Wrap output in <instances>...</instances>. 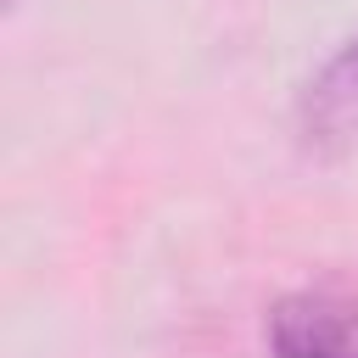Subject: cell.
Instances as JSON below:
<instances>
[{
  "mask_svg": "<svg viewBox=\"0 0 358 358\" xmlns=\"http://www.w3.org/2000/svg\"><path fill=\"white\" fill-rule=\"evenodd\" d=\"M268 358H358V291H291L263 319Z\"/></svg>",
  "mask_w": 358,
  "mask_h": 358,
  "instance_id": "6da1fadb",
  "label": "cell"
},
{
  "mask_svg": "<svg viewBox=\"0 0 358 358\" xmlns=\"http://www.w3.org/2000/svg\"><path fill=\"white\" fill-rule=\"evenodd\" d=\"M296 134L313 157H352L358 151V34L302 84Z\"/></svg>",
  "mask_w": 358,
  "mask_h": 358,
  "instance_id": "7a4b0ae2",
  "label": "cell"
}]
</instances>
